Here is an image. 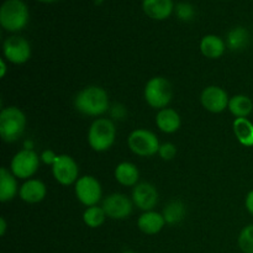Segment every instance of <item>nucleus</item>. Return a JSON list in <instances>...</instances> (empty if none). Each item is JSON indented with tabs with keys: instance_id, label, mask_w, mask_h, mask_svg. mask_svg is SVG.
Segmentation results:
<instances>
[{
	"instance_id": "34",
	"label": "nucleus",
	"mask_w": 253,
	"mask_h": 253,
	"mask_svg": "<svg viewBox=\"0 0 253 253\" xmlns=\"http://www.w3.org/2000/svg\"><path fill=\"white\" fill-rule=\"evenodd\" d=\"M37 1L46 2V4H52V2H56V1H58V0H37Z\"/></svg>"
},
{
	"instance_id": "23",
	"label": "nucleus",
	"mask_w": 253,
	"mask_h": 253,
	"mask_svg": "<svg viewBox=\"0 0 253 253\" xmlns=\"http://www.w3.org/2000/svg\"><path fill=\"white\" fill-rule=\"evenodd\" d=\"M250 41V34L245 27L237 26L227 34V46L231 51H242Z\"/></svg>"
},
{
	"instance_id": "13",
	"label": "nucleus",
	"mask_w": 253,
	"mask_h": 253,
	"mask_svg": "<svg viewBox=\"0 0 253 253\" xmlns=\"http://www.w3.org/2000/svg\"><path fill=\"white\" fill-rule=\"evenodd\" d=\"M132 200L138 209L151 211L158 203V192L150 183H138L132 190Z\"/></svg>"
},
{
	"instance_id": "36",
	"label": "nucleus",
	"mask_w": 253,
	"mask_h": 253,
	"mask_svg": "<svg viewBox=\"0 0 253 253\" xmlns=\"http://www.w3.org/2000/svg\"><path fill=\"white\" fill-rule=\"evenodd\" d=\"M123 253H136V252H133V251H125V252H123Z\"/></svg>"
},
{
	"instance_id": "35",
	"label": "nucleus",
	"mask_w": 253,
	"mask_h": 253,
	"mask_svg": "<svg viewBox=\"0 0 253 253\" xmlns=\"http://www.w3.org/2000/svg\"><path fill=\"white\" fill-rule=\"evenodd\" d=\"M93 1L95 5H101L104 1H105V0H93Z\"/></svg>"
},
{
	"instance_id": "2",
	"label": "nucleus",
	"mask_w": 253,
	"mask_h": 253,
	"mask_svg": "<svg viewBox=\"0 0 253 253\" xmlns=\"http://www.w3.org/2000/svg\"><path fill=\"white\" fill-rule=\"evenodd\" d=\"M30 12L22 0H5L0 7V25L9 32H19L29 22Z\"/></svg>"
},
{
	"instance_id": "6",
	"label": "nucleus",
	"mask_w": 253,
	"mask_h": 253,
	"mask_svg": "<svg viewBox=\"0 0 253 253\" xmlns=\"http://www.w3.org/2000/svg\"><path fill=\"white\" fill-rule=\"evenodd\" d=\"M128 147L135 155L141 157H151L160 151V141L157 136L148 130L138 128L128 136Z\"/></svg>"
},
{
	"instance_id": "7",
	"label": "nucleus",
	"mask_w": 253,
	"mask_h": 253,
	"mask_svg": "<svg viewBox=\"0 0 253 253\" xmlns=\"http://www.w3.org/2000/svg\"><path fill=\"white\" fill-rule=\"evenodd\" d=\"M40 157L35 151L26 148L14 156L11 161V173L17 178L27 179L32 177L39 169Z\"/></svg>"
},
{
	"instance_id": "27",
	"label": "nucleus",
	"mask_w": 253,
	"mask_h": 253,
	"mask_svg": "<svg viewBox=\"0 0 253 253\" xmlns=\"http://www.w3.org/2000/svg\"><path fill=\"white\" fill-rule=\"evenodd\" d=\"M174 11L178 19L182 20V21H190V20H193V17H194L195 15L193 5L190 4V2L185 1L178 2L174 6Z\"/></svg>"
},
{
	"instance_id": "21",
	"label": "nucleus",
	"mask_w": 253,
	"mask_h": 253,
	"mask_svg": "<svg viewBox=\"0 0 253 253\" xmlns=\"http://www.w3.org/2000/svg\"><path fill=\"white\" fill-rule=\"evenodd\" d=\"M234 132L239 142L246 147L253 146V124L246 118H240L234 121Z\"/></svg>"
},
{
	"instance_id": "31",
	"label": "nucleus",
	"mask_w": 253,
	"mask_h": 253,
	"mask_svg": "<svg viewBox=\"0 0 253 253\" xmlns=\"http://www.w3.org/2000/svg\"><path fill=\"white\" fill-rule=\"evenodd\" d=\"M245 204H246V208L247 210H249L250 214L253 215V190H251V192L247 194L246 203H245Z\"/></svg>"
},
{
	"instance_id": "24",
	"label": "nucleus",
	"mask_w": 253,
	"mask_h": 253,
	"mask_svg": "<svg viewBox=\"0 0 253 253\" xmlns=\"http://www.w3.org/2000/svg\"><path fill=\"white\" fill-rule=\"evenodd\" d=\"M185 215V207L182 202H175L169 203L167 207L165 208V211H163V217H165L166 222L169 225L178 224L183 220Z\"/></svg>"
},
{
	"instance_id": "22",
	"label": "nucleus",
	"mask_w": 253,
	"mask_h": 253,
	"mask_svg": "<svg viewBox=\"0 0 253 253\" xmlns=\"http://www.w3.org/2000/svg\"><path fill=\"white\" fill-rule=\"evenodd\" d=\"M229 110L236 119L247 118L253 110V103L247 95H235L229 101Z\"/></svg>"
},
{
	"instance_id": "19",
	"label": "nucleus",
	"mask_w": 253,
	"mask_h": 253,
	"mask_svg": "<svg viewBox=\"0 0 253 253\" xmlns=\"http://www.w3.org/2000/svg\"><path fill=\"white\" fill-rule=\"evenodd\" d=\"M17 193V183L15 175L6 168L0 169V202L5 203L14 199Z\"/></svg>"
},
{
	"instance_id": "10",
	"label": "nucleus",
	"mask_w": 253,
	"mask_h": 253,
	"mask_svg": "<svg viewBox=\"0 0 253 253\" xmlns=\"http://www.w3.org/2000/svg\"><path fill=\"white\" fill-rule=\"evenodd\" d=\"M53 177L62 185H71L77 180L79 174V168L76 161L68 155H61L57 157L56 162L52 166Z\"/></svg>"
},
{
	"instance_id": "16",
	"label": "nucleus",
	"mask_w": 253,
	"mask_h": 253,
	"mask_svg": "<svg viewBox=\"0 0 253 253\" xmlns=\"http://www.w3.org/2000/svg\"><path fill=\"white\" fill-rule=\"evenodd\" d=\"M166 224V220L163 215L158 214L156 211H146L138 217L137 226L143 234L146 235H156L163 229Z\"/></svg>"
},
{
	"instance_id": "25",
	"label": "nucleus",
	"mask_w": 253,
	"mask_h": 253,
	"mask_svg": "<svg viewBox=\"0 0 253 253\" xmlns=\"http://www.w3.org/2000/svg\"><path fill=\"white\" fill-rule=\"evenodd\" d=\"M105 211H104L103 208L100 207H89L88 209L84 211L83 214V220L85 222L86 226L91 227V229H96V227H100L101 225L105 221Z\"/></svg>"
},
{
	"instance_id": "29",
	"label": "nucleus",
	"mask_w": 253,
	"mask_h": 253,
	"mask_svg": "<svg viewBox=\"0 0 253 253\" xmlns=\"http://www.w3.org/2000/svg\"><path fill=\"white\" fill-rule=\"evenodd\" d=\"M57 157H58V156H57L56 153H54L53 151H51V150L43 151V152H42V155H41L42 162L46 163V165H51V166L54 165Z\"/></svg>"
},
{
	"instance_id": "14",
	"label": "nucleus",
	"mask_w": 253,
	"mask_h": 253,
	"mask_svg": "<svg viewBox=\"0 0 253 253\" xmlns=\"http://www.w3.org/2000/svg\"><path fill=\"white\" fill-rule=\"evenodd\" d=\"M142 9L153 20H166L174 11L173 0H143Z\"/></svg>"
},
{
	"instance_id": "28",
	"label": "nucleus",
	"mask_w": 253,
	"mask_h": 253,
	"mask_svg": "<svg viewBox=\"0 0 253 253\" xmlns=\"http://www.w3.org/2000/svg\"><path fill=\"white\" fill-rule=\"evenodd\" d=\"M158 153H160L162 160L170 161L175 157V155H177V148H175V146L173 145V143L166 142L163 143V145H161Z\"/></svg>"
},
{
	"instance_id": "8",
	"label": "nucleus",
	"mask_w": 253,
	"mask_h": 253,
	"mask_svg": "<svg viewBox=\"0 0 253 253\" xmlns=\"http://www.w3.org/2000/svg\"><path fill=\"white\" fill-rule=\"evenodd\" d=\"M76 195L85 207H94L101 199V185L91 175H84L76 183Z\"/></svg>"
},
{
	"instance_id": "30",
	"label": "nucleus",
	"mask_w": 253,
	"mask_h": 253,
	"mask_svg": "<svg viewBox=\"0 0 253 253\" xmlns=\"http://www.w3.org/2000/svg\"><path fill=\"white\" fill-rule=\"evenodd\" d=\"M111 115L115 119H124V116L126 115V110L123 105H115L111 110Z\"/></svg>"
},
{
	"instance_id": "17",
	"label": "nucleus",
	"mask_w": 253,
	"mask_h": 253,
	"mask_svg": "<svg viewBox=\"0 0 253 253\" xmlns=\"http://www.w3.org/2000/svg\"><path fill=\"white\" fill-rule=\"evenodd\" d=\"M158 128L166 133H173L180 127V116L173 109H162L156 116Z\"/></svg>"
},
{
	"instance_id": "9",
	"label": "nucleus",
	"mask_w": 253,
	"mask_h": 253,
	"mask_svg": "<svg viewBox=\"0 0 253 253\" xmlns=\"http://www.w3.org/2000/svg\"><path fill=\"white\" fill-rule=\"evenodd\" d=\"M4 56L9 62L22 64L31 57L29 41L21 36H10L4 42Z\"/></svg>"
},
{
	"instance_id": "1",
	"label": "nucleus",
	"mask_w": 253,
	"mask_h": 253,
	"mask_svg": "<svg viewBox=\"0 0 253 253\" xmlns=\"http://www.w3.org/2000/svg\"><path fill=\"white\" fill-rule=\"evenodd\" d=\"M74 106L79 113L88 116H99L109 110V95L106 90L96 85L84 88L77 94Z\"/></svg>"
},
{
	"instance_id": "12",
	"label": "nucleus",
	"mask_w": 253,
	"mask_h": 253,
	"mask_svg": "<svg viewBox=\"0 0 253 253\" xmlns=\"http://www.w3.org/2000/svg\"><path fill=\"white\" fill-rule=\"evenodd\" d=\"M203 106L211 113H221L229 108V95L226 91L220 86H208L203 90L200 96Z\"/></svg>"
},
{
	"instance_id": "26",
	"label": "nucleus",
	"mask_w": 253,
	"mask_h": 253,
	"mask_svg": "<svg viewBox=\"0 0 253 253\" xmlns=\"http://www.w3.org/2000/svg\"><path fill=\"white\" fill-rule=\"evenodd\" d=\"M239 246L244 253H253V224L240 232Z\"/></svg>"
},
{
	"instance_id": "3",
	"label": "nucleus",
	"mask_w": 253,
	"mask_h": 253,
	"mask_svg": "<svg viewBox=\"0 0 253 253\" xmlns=\"http://www.w3.org/2000/svg\"><path fill=\"white\" fill-rule=\"evenodd\" d=\"M26 118L20 109L9 106L0 113V135L6 142H15L22 136Z\"/></svg>"
},
{
	"instance_id": "4",
	"label": "nucleus",
	"mask_w": 253,
	"mask_h": 253,
	"mask_svg": "<svg viewBox=\"0 0 253 253\" xmlns=\"http://www.w3.org/2000/svg\"><path fill=\"white\" fill-rule=\"evenodd\" d=\"M116 136V127L109 119H98L91 124L88 132V142L96 152L108 151L113 146Z\"/></svg>"
},
{
	"instance_id": "5",
	"label": "nucleus",
	"mask_w": 253,
	"mask_h": 253,
	"mask_svg": "<svg viewBox=\"0 0 253 253\" xmlns=\"http://www.w3.org/2000/svg\"><path fill=\"white\" fill-rule=\"evenodd\" d=\"M145 99L152 108L166 109L172 100V85L163 77H155L146 84Z\"/></svg>"
},
{
	"instance_id": "33",
	"label": "nucleus",
	"mask_w": 253,
	"mask_h": 253,
	"mask_svg": "<svg viewBox=\"0 0 253 253\" xmlns=\"http://www.w3.org/2000/svg\"><path fill=\"white\" fill-rule=\"evenodd\" d=\"M0 64H1V73H0V77H4L5 72H6V66H5L4 59H1V61H0Z\"/></svg>"
},
{
	"instance_id": "15",
	"label": "nucleus",
	"mask_w": 253,
	"mask_h": 253,
	"mask_svg": "<svg viewBox=\"0 0 253 253\" xmlns=\"http://www.w3.org/2000/svg\"><path fill=\"white\" fill-rule=\"evenodd\" d=\"M46 185L39 179H30L25 182L20 188V198L24 202L31 203H40L46 197Z\"/></svg>"
},
{
	"instance_id": "11",
	"label": "nucleus",
	"mask_w": 253,
	"mask_h": 253,
	"mask_svg": "<svg viewBox=\"0 0 253 253\" xmlns=\"http://www.w3.org/2000/svg\"><path fill=\"white\" fill-rule=\"evenodd\" d=\"M106 216L115 220L126 219L132 212V203L126 195L114 193L104 199L103 207Z\"/></svg>"
},
{
	"instance_id": "20",
	"label": "nucleus",
	"mask_w": 253,
	"mask_h": 253,
	"mask_svg": "<svg viewBox=\"0 0 253 253\" xmlns=\"http://www.w3.org/2000/svg\"><path fill=\"white\" fill-rule=\"evenodd\" d=\"M115 178L120 184L125 185V187H133L137 184L140 172L133 163L123 162L116 167Z\"/></svg>"
},
{
	"instance_id": "18",
	"label": "nucleus",
	"mask_w": 253,
	"mask_h": 253,
	"mask_svg": "<svg viewBox=\"0 0 253 253\" xmlns=\"http://www.w3.org/2000/svg\"><path fill=\"white\" fill-rule=\"evenodd\" d=\"M200 51L208 58L216 59L224 54L225 42L216 35H207L200 42Z\"/></svg>"
},
{
	"instance_id": "32",
	"label": "nucleus",
	"mask_w": 253,
	"mask_h": 253,
	"mask_svg": "<svg viewBox=\"0 0 253 253\" xmlns=\"http://www.w3.org/2000/svg\"><path fill=\"white\" fill-rule=\"evenodd\" d=\"M5 230H6V222H5L4 217H1V219H0V235H1V236L5 235Z\"/></svg>"
}]
</instances>
